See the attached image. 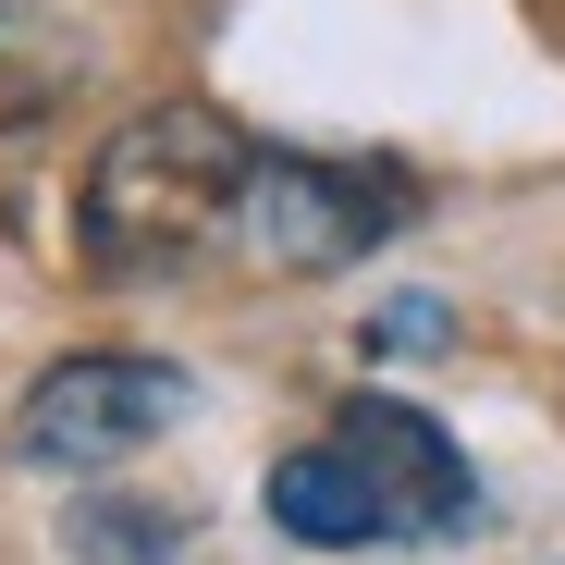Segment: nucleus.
Instances as JSON below:
<instances>
[{
    "instance_id": "nucleus-1",
    "label": "nucleus",
    "mask_w": 565,
    "mask_h": 565,
    "mask_svg": "<svg viewBox=\"0 0 565 565\" xmlns=\"http://www.w3.org/2000/svg\"><path fill=\"white\" fill-rule=\"evenodd\" d=\"M246 184H258V136H246L234 111L160 99V111H136L99 160H86L74 246H86V270H111V282H160V270H184V258L234 246Z\"/></svg>"
},
{
    "instance_id": "nucleus-2",
    "label": "nucleus",
    "mask_w": 565,
    "mask_h": 565,
    "mask_svg": "<svg viewBox=\"0 0 565 565\" xmlns=\"http://www.w3.org/2000/svg\"><path fill=\"white\" fill-rule=\"evenodd\" d=\"M184 418V369L172 356H136V344H86V356H50L25 406H13V455L25 467H124L148 455L160 430Z\"/></svg>"
},
{
    "instance_id": "nucleus-3",
    "label": "nucleus",
    "mask_w": 565,
    "mask_h": 565,
    "mask_svg": "<svg viewBox=\"0 0 565 565\" xmlns=\"http://www.w3.org/2000/svg\"><path fill=\"white\" fill-rule=\"evenodd\" d=\"M418 210V184L394 160H320V148H258V184H246V222L234 246H258L270 270H344L369 258L394 222Z\"/></svg>"
},
{
    "instance_id": "nucleus-4",
    "label": "nucleus",
    "mask_w": 565,
    "mask_h": 565,
    "mask_svg": "<svg viewBox=\"0 0 565 565\" xmlns=\"http://www.w3.org/2000/svg\"><path fill=\"white\" fill-rule=\"evenodd\" d=\"M332 455L369 480V504H382L394 541H430V529H467V516H480V480H467L455 430H443L430 406H406V394H356V406L332 418Z\"/></svg>"
},
{
    "instance_id": "nucleus-5",
    "label": "nucleus",
    "mask_w": 565,
    "mask_h": 565,
    "mask_svg": "<svg viewBox=\"0 0 565 565\" xmlns=\"http://www.w3.org/2000/svg\"><path fill=\"white\" fill-rule=\"evenodd\" d=\"M270 529H296L308 553H369V541H394L382 504H369V480H356L332 443H308V455L270 467Z\"/></svg>"
},
{
    "instance_id": "nucleus-6",
    "label": "nucleus",
    "mask_w": 565,
    "mask_h": 565,
    "mask_svg": "<svg viewBox=\"0 0 565 565\" xmlns=\"http://www.w3.org/2000/svg\"><path fill=\"white\" fill-rule=\"evenodd\" d=\"M62 86H74V50H62L38 13H13V0H0V136L50 124V111H62Z\"/></svg>"
},
{
    "instance_id": "nucleus-7",
    "label": "nucleus",
    "mask_w": 565,
    "mask_h": 565,
    "mask_svg": "<svg viewBox=\"0 0 565 565\" xmlns=\"http://www.w3.org/2000/svg\"><path fill=\"white\" fill-rule=\"evenodd\" d=\"M172 541H184V516H160V504H86L74 516L86 565H172Z\"/></svg>"
},
{
    "instance_id": "nucleus-8",
    "label": "nucleus",
    "mask_w": 565,
    "mask_h": 565,
    "mask_svg": "<svg viewBox=\"0 0 565 565\" xmlns=\"http://www.w3.org/2000/svg\"><path fill=\"white\" fill-rule=\"evenodd\" d=\"M443 332H455V320H443V296H394L382 320H369V344H382V356H394V344H443Z\"/></svg>"
}]
</instances>
